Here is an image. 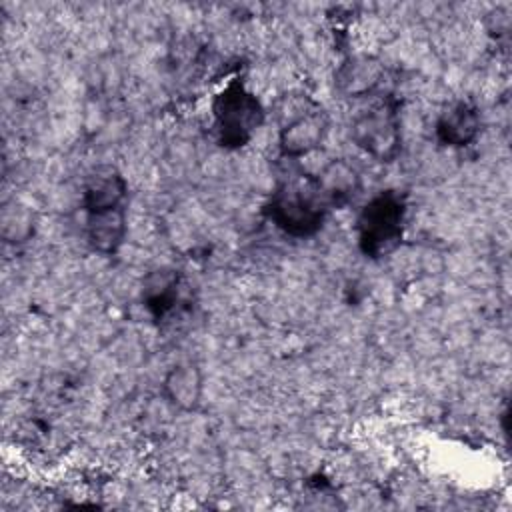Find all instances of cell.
<instances>
[{"label": "cell", "mask_w": 512, "mask_h": 512, "mask_svg": "<svg viewBox=\"0 0 512 512\" xmlns=\"http://www.w3.org/2000/svg\"><path fill=\"white\" fill-rule=\"evenodd\" d=\"M36 230V216L30 206L10 200L0 210V238L6 244L18 246L28 242Z\"/></svg>", "instance_id": "13"}, {"label": "cell", "mask_w": 512, "mask_h": 512, "mask_svg": "<svg viewBox=\"0 0 512 512\" xmlns=\"http://www.w3.org/2000/svg\"><path fill=\"white\" fill-rule=\"evenodd\" d=\"M404 220L406 202L398 192L386 190L372 196L356 218L360 250L374 260L392 254L402 242Z\"/></svg>", "instance_id": "2"}, {"label": "cell", "mask_w": 512, "mask_h": 512, "mask_svg": "<svg viewBox=\"0 0 512 512\" xmlns=\"http://www.w3.org/2000/svg\"><path fill=\"white\" fill-rule=\"evenodd\" d=\"M328 132L326 112L312 102L304 110L290 116L278 132V146L282 156L302 158L318 150Z\"/></svg>", "instance_id": "5"}, {"label": "cell", "mask_w": 512, "mask_h": 512, "mask_svg": "<svg viewBox=\"0 0 512 512\" xmlns=\"http://www.w3.org/2000/svg\"><path fill=\"white\" fill-rule=\"evenodd\" d=\"M480 112L466 100L446 106L436 120V138L450 148H464L480 134Z\"/></svg>", "instance_id": "7"}, {"label": "cell", "mask_w": 512, "mask_h": 512, "mask_svg": "<svg viewBox=\"0 0 512 512\" xmlns=\"http://www.w3.org/2000/svg\"><path fill=\"white\" fill-rule=\"evenodd\" d=\"M328 206L320 198L314 178L308 174L282 182L266 204L268 218L286 234L304 238L322 228Z\"/></svg>", "instance_id": "1"}, {"label": "cell", "mask_w": 512, "mask_h": 512, "mask_svg": "<svg viewBox=\"0 0 512 512\" xmlns=\"http://www.w3.org/2000/svg\"><path fill=\"white\" fill-rule=\"evenodd\" d=\"M126 236V210L114 208L106 212L86 214V238L100 254H112Z\"/></svg>", "instance_id": "11"}, {"label": "cell", "mask_w": 512, "mask_h": 512, "mask_svg": "<svg viewBox=\"0 0 512 512\" xmlns=\"http://www.w3.org/2000/svg\"><path fill=\"white\" fill-rule=\"evenodd\" d=\"M162 390L166 400L178 410H194L204 392L202 370L194 362H178L166 372Z\"/></svg>", "instance_id": "10"}, {"label": "cell", "mask_w": 512, "mask_h": 512, "mask_svg": "<svg viewBox=\"0 0 512 512\" xmlns=\"http://www.w3.org/2000/svg\"><path fill=\"white\" fill-rule=\"evenodd\" d=\"M176 296H178V274L174 270L158 268L144 278L142 300L156 318H162L166 312L172 310Z\"/></svg>", "instance_id": "12"}, {"label": "cell", "mask_w": 512, "mask_h": 512, "mask_svg": "<svg viewBox=\"0 0 512 512\" xmlns=\"http://www.w3.org/2000/svg\"><path fill=\"white\" fill-rule=\"evenodd\" d=\"M126 194H128V186L124 176L116 168L106 166L96 170L88 178L84 196H82V206L86 214L124 208Z\"/></svg>", "instance_id": "9"}, {"label": "cell", "mask_w": 512, "mask_h": 512, "mask_svg": "<svg viewBox=\"0 0 512 512\" xmlns=\"http://www.w3.org/2000/svg\"><path fill=\"white\" fill-rule=\"evenodd\" d=\"M384 64L368 54L350 56L340 64L334 76L336 90L346 98H362L372 94L384 80Z\"/></svg>", "instance_id": "6"}, {"label": "cell", "mask_w": 512, "mask_h": 512, "mask_svg": "<svg viewBox=\"0 0 512 512\" xmlns=\"http://www.w3.org/2000/svg\"><path fill=\"white\" fill-rule=\"evenodd\" d=\"M214 126L222 146L240 148L250 142L252 134L264 122L260 100L240 82H228L212 102Z\"/></svg>", "instance_id": "3"}, {"label": "cell", "mask_w": 512, "mask_h": 512, "mask_svg": "<svg viewBox=\"0 0 512 512\" xmlns=\"http://www.w3.org/2000/svg\"><path fill=\"white\" fill-rule=\"evenodd\" d=\"M312 178L320 198L328 208H340L348 204L360 190L358 170L342 158L328 160Z\"/></svg>", "instance_id": "8"}, {"label": "cell", "mask_w": 512, "mask_h": 512, "mask_svg": "<svg viewBox=\"0 0 512 512\" xmlns=\"http://www.w3.org/2000/svg\"><path fill=\"white\" fill-rule=\"evenodd\" d=\"M350 136L354 144L380 162H390L398 156L402 144L400 114L392 100H382L358 114L352 122Z\"/></svg>", "instance_id": "4"}]
</instances>
